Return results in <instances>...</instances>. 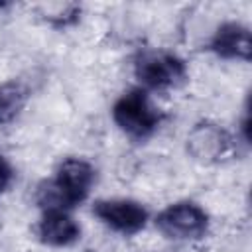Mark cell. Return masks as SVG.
Instances as JSON below:
<instances>
[{
    "mask_svg": "<svg viewBox=\"0 0 252 252\" xmlns=\"http://www.w3.org/2000/svg\"><path fill=\"white\" fill-rule=\"evenodd\" d=\"M96 183V167L85 158H65L57 163L53 173L35 187V205L39 211L61 209L75 211L83 205Z\"/></svg>",
    "mask_w": 252,
    "mask_h": 252,
    "instance_id": "cell-1",
    "label": "cell"
},
{
    "mask_svg": "<svg viewBox=\"0 0 252 252\" xmlns=\"http://www.w3.org/2000/svg\"><path fill=\"white\" fill-rule=\"evenodd\" d=\"M110 118L126 138L146 142L161 128L165 112L152 98V93L136 85L116 96L110 108Z\"/></svg>",
    "mask_w": 252,
    "mask_h": 252,
    "instance_id": "cell-2",
    "label": "cell"
},
{
    "mask_svg": "<svg viewBox=\"0 0 252 252\" xmlns=\"http://www.w3.org/2000/svg\"><path fill=\"white\" fill-rule=\"evenodd\" d=\"M132 75L148 93L173 91L187 83L189 69L183 57L159 47H142L132 57Z\"/></svg>",
    "mask_w": 252,
    "mask_h": 252,
    "instance_id": "cell-3",
    "label": "cell"
},
{
    "mask_svg": "<svg viewBox=\"0 0 252 252\" xmlns=\"http://www.w3.org/2000/svg\"><path fill=\"white\" fill-rule=\"evenodd\" d=\"M154 226L169 240L197 242L209 234L211 217L195 201H175L159 209L152 217Z\"/></svg>",
    "mask_w": 252,
    "mask_h": 252,
    "instance_id": "cell-4",
    "label": "cell"
},
{
    "mask_svg": "<svg viewBox=\"0 0 252 252\" xmlns=\"http://www.w3.org/2000/svg\"><path fill=\"white\" fill-rule=\"evenodd\" d=\"M93 217L120 236H136L152 222L150 209L132 197H100L91 205Z\"/></svg>",
    "mask_w": 252,
    "mask_h": 252,
    "instance_id": "cell-5",
    "label": "cell"
},
{
    "mask_svg": "<svg viewBox=\"0 0 252 252\" xmlns=\"http://www.w3.org/2000/svg\"><path fill=\"white\" fill-rule=\"evenodd\" d=\"M230 146H232L230 134L222 126H219L211 120L197 122L185 136L187 154L201 163L220 161L228 154Z\"/></svg>",
    "mask_w": 252,
    "mask_h": 252,
    "instance_id": "cell-6",
    "label": "cell"
},
{
    "mask_svg": "<svg viewBox=\"0 0 252 252\" xmlns=\"http://www.w3.org/2000/svg\"><path fill=\"white\" fill-rule=\"evenodd\" d=\"M207 51L224 61H244L252 57V33L250 28L236 20H226L215 28L207 39Z\"/></svg>",
    "mask_w": 252,
    "mask_h": 252,
    "instance_id": "cell-7",
    "label": "cell"
},
{
    "mask_svg": "<svg viewBox=\"0 0 252 252\" xmlns=\"http://www.w3.org/2000/svg\"><path fill=\"white\" fill-rule=\"evenodd\" d=\"M35 236L43 246L67 248L81 238V224L71 211L45 209L39 211V219L35 222Z\"/></svg>",
    "mask_w": 252,
    "mask_h": 252,
    "instance_id": "cell-8",
    "label": "cell"
},
{
    "mask_svg": "<svg viewBox=\"0 0 252 252\" xmlns=\"http://www.w3.org/2000/svg\"><path fill=\"white\" fill-rule=\"evenodd\" d=\"M28 89L18 81H8L0 85V124L16 120L28 102Z\"/></svg>",
    "mask_w": 252,
    "mask_h": 252,
    "instance_id": "cell-9",
    "label": "cell"
},
{
    "mask_svg": "<svg viewBox=\"0 0 252 252\" xmlns=\"http://www.w3.org/2000/svg\"><path fill=\"white\" fill-rule=\"evenodd\" d=\"M14 179H16V169H14V165H12V161L0 152V195H4V193L12 187Z\"/></svg>",
    "mask_w": 252,
    "mask_h": 252,
    "instance_id": "cell-10",
    "label": "cell"
}]
</instances>
